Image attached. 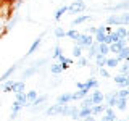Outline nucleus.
Masks as SVG:
<instances>
[{"instance_id": "f257e3e1", "label": "nucleus", "mask_w": 129, "mask_h": 121, "mask_svg": "<svg viewBox=\"0 0 129 121\" xmlns=\"http://www.w3.org/2000/svg\"><path fill=\"white\" fill-rule=\"evenodd\" d=\"M16 11L13 0H0V39L7 34V23Z\"/></svg>"}, {"instance_id": "4c0bfd02", "label": "nucleus", "mask_w": 129, "mask_h": 121, "mask_svg": "<svg viewBox=\"0 0 129 121\" xmlns=\"http://www.w3.org/2000/svg\"><path fill=\"white\" fill-rule=\"evenodd\" d=\"M78 36H79V32L76 31V29H70V31L64 32V37H70V39H73V40L78 37Z\"/></svg>"}, {"instance_id": "c9c22d12", "label": "nucleus", "mask_w": 129, "mask_h": 121, "mask_svg": "<svg viewBox=\"0 0 129 121\" xmlns=\"http://www.w3.org/2000/svg\"><path fill=\"white\" fill-rule=\"evenodd\" d=\"M119 73L121 74H129V60H124V63L119 66Z\"/></svg>"}, {"instance_id": "c756f323", "label": "nucleus", "mask_w": 129, "mask_h": 121, "mask_svg": "<svg viewBox=\"0 0 129 121\" xmlns=\"http://www.w3.org/2000/svg\"><path fill=\"white\" fill-rule=\"evenodd\" d=\"M115 32L118 34L119 39H126V37H127V29H126V26H118Z\"/></svg>"}, {"instance_id": "72a5a7b5", "label": "nucleus", "mask_w": 129, "mask_h": 121, "mask_svg": "<svg viewBox=\"0 0 129 121\" xmlns=\"http://www.w3.org/2000/svg\"><path fill=\"white\" fill-rule=\"evenodd\" d=\"M73 56H74V58H79V56H82V47L81 45H74L73 47Z\"/></svg>"}, {"instance_id": "1a4fd4ad", "label": "nucleus", "mask_w": 129, "mask_h": 121, "mask_svg": "<svg viewBox=\"0 0 129 121\" xmlns=\"http://www.w3.org/2000/svg\"><path fill=\"white\" fill-rule=\"evenodd\" d=\"M90 100H92V103L94 105H99V103H103V92L102 90H99V89H94V92H92L90 95Z\"/></svg>"}, {"instance_id": "a18cd8bd", "label": "nucleus", "mask_w": 129, "mask_h": 121, "mask_svg": "<svg viewBox=\"0 0 129 121\" xmlns=\"http://www.w3.org/2000/svg\"><path fill=\"white\" fill-rule=\"evenodd\" d=\"M13 2H15V8H16L18 5H21V3H23V0H13Z\"/></svg>"}, {"instance_id": "b1692460", "label": "nucleus", "mask_w": 129, "mask_h": 121, "mask_svg": "<svg viewBox=\"0 0 129 121\" xmlns=\"http://www.w3.org/2000/svg\"><path fill=\"white\" fill-rule=\"evenodd\" d=\"M94 58H95V62H97V68H103V66H105V63H107V55L97 53Z\"/></svg>"}, {"instance_id": "473e14b6", "label": "nucleus", "mask_w": 129, "mask_h": 121, "mask_svg": "<svg viewBox=\"0 0 129 121\" xmlns=\"http://www.w3.org/2000/svg\"><path fill=\"white\" fill-rule=\"evenodd\" d=\"M63 70H61V66H60V63H52L50 65V73L52 74H60Z\"/></svg>"}, {"instance_id": "a878e982", "label": "nucleus", "mask_w": 129, "mask_h": 121, "mask_svg": "<svg viewBox=\"0 0 129 121\" xmlns=\"http://www.w3.org/2000/svg\"><path fill=\"white\" fill-rule=\"evenodd\" d=\"M24 89H26V86H24V81H15V86H13V92H15V94L24 92Z\"/></svg>"}, {"instance_id": "dca6fc26", "label": "nucleus", "mask_w": 129, "mask_h": 121, "mask_svg": "<svg viewBox=\"0 0 129 121\" xmlns=\"http://www.w3.org/2000/svg\"><path fill=\"white\" fill-rule=\"evenodd\" d=\"M37 71H39V68H37V66H34V65H29V66H27L26 70L23 71V79L31 78V76H32V74H36Z\"/></svg>"}, {"instance_id": "412c9836", "label": "nucleus", "mask_w": 129, "mask_h": 121, "mask_svg": "<svg viewBox=\"0 0 129 121\" xmlns=\"http://www.w3.org/2000/svg\"><path fill=\"white\" fill-rule=\"evenodd\" d=\"M89 90H84V89H79V90H76L74 94H71V100H81L84 99V97H87Z\"/></svg>"}, {"instance_id": "7ed1b4c3", "label": "nucleus", "mask_w": 129, "mask_h": 121, "mask_svg": "<svg viewBox=\"0 0 129 121\" xmlns=\"http://www.w3.org/2000/svg\"><path fill=\"white\" fill-rule=\"evenodd\" d=\"M86 8L87 7H86V2H84V0H74L71 5H68V11L73 13V15H79V13H82Z\"/></svg>"}, {"instance_id": "cd10ccee", "label": "nucleus", "mask_w": 129, "mask_h": 121, "mask_svg": "<svg viewBox=\"0 0 129 121\" xmlns=\"http://www.w3.org/2000/svg\"><path fill=\"white\" fill-rule=\"evenodd\" d=\"M87 48H89V52H87V58H89V60L94 58V56L97 55V42H92Z\"/></svg>"}, {"instance_id": "4be33fe9", "label": "nucleus", "mask_w": 129, "mask_h": 121, "mask_svg": "<svg viewBox=\"0 0 129 121\" xmlns=\"http://www.w3.org/2000/svg\"><path fill=\"white\" fill-rule=\"evenodd\" d=\"M129 8V0H124L123 3H116V5H113V7H107V10H127Z\"/></svg>"}, {"instance_id": "58836bf2", "label": "nucleus", "mask_w": 129, "mask_h": 121, "mask_svg": "<svg viewBox=\"0 0 129 121\" xmlns=\"http://www.w3.org/2000/svg\"><path fill=\"white\" fill-rule=\"evenodd\" d=\"M116 95H118V97H123V99H127V95H129L127 87H121V90H116Z\"/></svg>"}, {"instance_id": "0eeeda50", "label": "nucleus", "mask_w": 129, "mask_h": 121, "mask_svg": "<svg viewBox=\"0 0 129 121\" xmlns=\"http://www.w3.org/2000/svg\"><path fill=\"white\" fill-rule=\"evenodd\" d=\"M44 36H45V32H42V34H40L39 37L36 39L34 42H32V45L29 47V50H27V53H26V56H31V55L34 53V52L37 50V48H39L40 45H42V40H44ZM26 56H24V58H26Z\"/></svg>"}, {"instance_id": "f704fd0d", "label": "nucleus", "mask_w": 129, "mask_h": 121, "mask_svg": "<svg viewBox=\"0 0 129 121\" xmlns=\"http://www.w3.org/2000/svg\"><path fill=\"white\" fill-rule=\"evenodd\" d=\"M60 55H63V50H61V47H60V45H55L53 52H52V60H56Z\"/></svg>"}, {"instance_id": "423d86ee", "label": "nucleus", "mask_w": 129, "mask_h": 121, "mask_svg": "<svg viewBox=\"0 0 129 121\" xmlns=\"http://www.w3.org/2000/svg\"><path fill=\"white\" fill-rule=\"evenodd\" d=\"M127 45V42H126V39H119V40H116V42H113L108 45V50L111 52V53H115V55H118L119 53V50L121 48H124Z\"/></svg>"}, {"instance_id": "bb28decb", "label": "nucleus", "mask_w": 129, "mask_h": 121, "mask_svg": "<svg viewBox=\"0 0 129 121\" xmlns=\"http://www.w3.org/2000/svg\"><path fill=\"white\" fill-rule=\"evenodd\" d=\"M126 103H127V99H123V97H118V100H116L115 107L118 108V110L124 111V110H126Z\"/></svg>"}, {"instance_id": "a211bd4d", "label": "nucleus", "mask_w": 129, "mask_h": 121, "mask_svg": "<svg viewBox=\"0 0 129 121\" xmlns=\"http://www.w3.org/2000/svg\"><path fill=\"white\" fill-rule=\"evenodd\" d=\"M116 58H118V62H124V60H129V47L126 45L124 48H121L119 50V53L116 55Z\"/></svg>"}, {"instance_id": "c85d7f7f", "label": "nucleus", "mask_w": 129, "mask_h": 121, "mask_svg": "<svg viewBox=\"0 0 129 121\" xmlns=\"http://www.w3.org/2000/svg\"><path fill=\"white\" fill-rule=\"evenodd\" d=\"M97 53H102V55H108V53H110V50H108V45H107V44H103V42L97 44Z\"/></svg>"}, {"instance_id": "5701e85b", "label": "nucleus", "mask_w": 129, "mask_h": 121, "mask_svg": "<svg viewBox=\"0 0 129 121\" xmlns=\"http://www.w3.org/2000/svg\"><path fill=\"white\" fill-rule=\"evenodd\" d=\"M47 99H48V97H47V94H44V95H40V97L37 95V97H36V99L31 102V105H29V107H37V105H42L44 102H47Z\"/></svg>"}, {"instance_id": "39448f33", "label": "nucleus", "mask_w": 129, "mask_h": 121, "mask_svg": "<svg viewBox=\"0 0 129 121\" xmlns=\"http://www.w3.org/2000/svg\"><path fill=\"white\" fill-rule=\"evenodd\" d=\"M76 86H78V89H84V90L99 89V81H97L95 78H89L86 82H79V81H76Z\"/></svg>"}, {"instance_id": "a19ab883", "label": "nucleus", "mask_w": 129, "mask_h": 121, "mask_svg": "<svg viewBox=\"0 0 129 121\" xmlns=\"http://www.w3.org/2000/svg\"><path fill=\"white\" fill-rule=\"evenodd\" d=\"M87 63H89V58H82V56H79V58H78V66L79 68L87 66Z\"/></svg>"}, {"instance_id": "393cba45", "label": "nucleus", "mask_w": 129, "mask_h": 121, "mask_svg": "<svg viewBox=\"0 0 129 121\" xmlns=\"http://www.w3.org/2000/svg\"><path fill=\"white\" fill-rule=\"evenodd\" d=\"M66 11H68V5H63V7H60L58 10L55 11V15H53V19H55V21H60V18H61V16H63L64 13H66Z\"/></svg>"}, {"instance_id": "20e7f679", "label": "nucleus", "mask_w": 129, "mask_h": 121, "mask_svg": "<svg viewBox=\"0 0 129 121\" xmlns=\"http://www.w3.org/2000/svg\"><path fill=\"white\" fill-rule=\"evenodd\" d=\"M74 42H76V45H81V47H89L92 42H94V36H90V34H81L79 32V36L74 39Z\"/></svg>"}, {"instance_id": "f03ea898", "label": "nucleus", "mask_w": 129, "mask_h": 121, "mask_svg": "<svg viewBox=\"0 0 129 121\" xmlns=\"http://www.w3.org/2000/svg\"><path fill=\"white\" fill-rule=\"evenodd\" d=\"M108 26H127L129 24V11L124 10L119 15H110L107 18Z\"/></svg>"}, {"instance_id": "79ce46f5", "label": "nucleus", "mask_w": 129, "mask_h": 121, "mask_svg": "<svg viewBox=\"0 0 129 121\" xmlns=\"http://www.w3.org/2000/svg\"><path fill=\"white\" fill-rule=\"evenodd\" d=\"M99 71H100V76H102V78H110V73L105 70V66L103 68H99Z\"/></svg>"}, {"instance_id": "7c9ffc66", "label": "nucleus", "mask_w": 129, "mask_h": 121, "mask_svg": "<svg viewBox=\"0 0 129 121\" xmlns=\"http://www.w3.org/2000/svg\"><path fill=\"white\" fill-rule=\"evenodd\" d=\"M92 100H90V97H84V99H81V108H90L92 107Z\"/></svg>"}, {"instance_id": "9b49d317", "label": "nucleus", "mask_w": 129, "mask_h": 121, "mask_svg": "<svg viewBox=\"0 0 129 121\" xmlns=\"http://www.w3.org/2000/svg\"><path fill=\"white\" fill-rule=\"evenodd\" d=\"M18 68H19V63H16V65H13V66H10V68H8V70H7L5 73H3L2 76H0V84H2L3 81H7V79L10 78V76L13 74V73H15L16 70H18Z\"/></svg>"}, {"instance_id": "2eb2a0df", "label": "nucleus", "mask_w": 129, "mask_h": 121, "mask_svg": "<svg viewBox=\"0 0 129 121\" xmlns=\"http://www.w3.org/2000/svg\"><path fill=\"white\" fill-rule=\"evenodd\" d=\"M89 19H92L90 15H79L78 18H74V19L71 21V26H79V24L86 23V21H89Z\"/></svg>"}, {"instance_id": "aec40b11", "label": "nucleus", "mask_w": 129, "mask_h": 121, "mask_svg": "<svg viewBox=\"0 0 129 121\" xmlns=\"http://www.w3.org/2000/svg\"><path fill=\"white\" fill-rule=\"evenodd\" d=\"M13 86H15V81L13 79H7L2 82V90L3 92H13Z\"/></svg>"}, {"instance_id": "c03bdc74", "label": "nucleus", "mask_w": 129, "mask_h": 121, "mask_svg": "<svg viewBox=\"0 0 129 121\" xmlns=\"http://www.w3.org/2000/svg\"><path fill=\"white\" fill-rule=\"evenodd\" d=\"M84 119H86V121H95L94 115H87V116H84Z\"/></svg>"}, {"instance_id": "9d476101", "label": "nucleus", "mask_w": 129, "mask_h": 121, "mask_svg": "<svg viewBox=\"0 0 129 121\" xmlns=\"http://www.w3.org/2000/svg\"><path fill=\"white\" fill-rule=\"evenodd\" d=\"M55 115H61V105L60 103H53L45 110V116H55Z\"/></svg>"}, {"instance_id": "f3484780", "label": "nucleus", "mask_w": 129, "mask_h": 121, "mask_svg": "<svg viewBox=\"0 0 129 121\" xmlns=\"http://www.w3.org/2000/svg\"><path fill=\"white\" fill-rule=\"evenodd\" d=\"M103 99H107V107L113 108L115 103H116V100H118V95H116V92H111V94H108V95H103Z\"/></svg>"}, {"instance_id": "6ab92c4d", "label": "nucleus", "mask_w": 129, "mask_h": 121, "mask_svg": "<svg viewBox=\"0 0 129 121\" xmlns=\"http://www.w3.org/2000/svg\"><path fill=\"white\" fill-rule=\"evenodd\" d=\"M105 108H107V105H103V103L92 105V107H90V113H92L94 116H97V115H100V113H103V111H105Z\"/></svg>"}, {"instance_id": "ddd939ff", "label": "nucleus", "mask_w": 129, "mask_h": 121, "mask_svg": "<svg viewBox=\"0 0 129 121\" xmlns=\"http://www.w3.org/2000/svg\"><path fill=\"white\" fill-rule=\"evenodd\" d=\"M56 60L60 62V66H61V70H63V71H64V70H68V68H70L71 65H73V60H71V58H66L64 55H60Z\"/></svg>"}, {"instance_id": "ea45409f", "label": "nucleus", "mask_w": 129, "mask_h": 121, "mask_svg": "<svg viewBox=\"0 0 129 121\" xmlns=\"http://www.w3.org/2000/svg\"><path fill=\"white\" fill-rule=\"evenodd\" d=\"M36 97H37V90H29V92L26 94V99H27V102H29V103L36 99Z\"/></svg>"}, {"instance_id": "f8f14e48", "label": "nucleus", "mask_w": 129, "mask_h": 121, "mask_svg": "<svg viewBox=\"0 0 129 121\" xmlns=\"http://www.w3.org/2000/svg\"><path fill=\"white\" fill-rule=\"evenodd\" d=\"M18 19H19V13H16V11H15V13L11 15V18L8 19V23H7V34H8V32H10V31H11V29H13V27L16 26Z\"/></svg>"}, {"instance_id": "4468645a", "label": "nucleus", "mask_w": 129, "mask_h": 121, "mask_svg": "<svg viewBox=\"0 0 129 121\" xmlns=\"http://www.w3.org/2000/svg\"><path fill=\"white\" fill-rule=\"evenodd\" d=\"M70 102H73L71 100V92H64V94H60L56 97V103H60V105L70 103Z\"/></svg>"}, {"instance_id": "2f4dec72", "label": "nucleus", "mask_w": 129, "mask_h": 121, "mask_svg": "<svg viewBox=\"0 0 129 121\" xmlns=\"http://www.w3.org/2000/svg\"><path fill=\"white\" fill-rule=\"evenodd\" d=\"M105 66H108V68H116V66H119V62H118V58H107V63H105Z\"/></svg>"}, {"instance_id": "49530a36", "label": "nucleus", "mask_w": 129, "mask_h": 121, "mask_svg": "<svg viewBox=\"0 0 129 121\" xmlns=\"http://www.w3.org/2000/svg\"><path fill=\"white\" fill-rule=\"evenodd\" d=\"M116 121H126V119H116Z\"/></svg>"}, {"instance_id": "37998d69", "label": "nucleus", "mask_w": 129, "mask_h": 121, "mask_svg": "<svg viewBox=\"0 0 129 121\" xmlns=\"http://www.w3.org/2000/svg\"><path fill=\"white\" fill-rule=\"evenodd\" d=\"M95 32H97V27H94V26H89V27H87V32H86V34H90V36H94Z\"/></svg>"}, {"instance_id": "e433bc0d", "label": "nucleus", "mask_w": 129, "mask_h": 121, "mask_svg": "<svg viewBox=\"0 0 129 121\" xmlns=\"http://www.w3.org/2000/svg\"><path fill=\"white\" fill-rule=\"evenodd\" d=\"M64 32H66V31H64L63 29V27H55V31H53V36H55V37L56 39H61V37H64Z\"/></svg>"}, {"instance_id": "6e6552de", "label": "nucleus", "mask_w": 129, "mask_h": 121, "mask_svg": "<svg viewBox=\"0 0 129 121\" xmlns=\"http://www.w3.org/2000/svg\"><path fill=\"white\" fill-rule=\"evenodd\" d=\"M113 79H115V82L118 84L119 87H129V74H121L119 73V74H116Z\"/></svg>"}]
</instances>
